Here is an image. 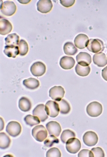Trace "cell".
I'll list each match as a JSON object with an SVG mask.
<instances>
[{
    "instance_id": "obj_1",
    "label": "cell",
    "mask_w": 107,
    "mask_h": 157,
    "mask_svg": "<svg viewBox=\"0 0 107 157\" xmlns=\"http://www.w3.org/2000/svg\"><path fill=\"white\" fill-rule=\"evenodd\" d=\"M86 48L90 52L95 53L102 52L105 49V46L102 41L98 39H90Z\"/></svg>"
},
{
    "instance_id": "obj_2",
    "label": "cell",
    "mask_w": 107,
    "mask_h": 157,
    "mask_svg": "<svg viewBox=\"0 0 107 157\" xmlns=\"http://www.w3.org/2000/svg\"><path fill=\"white\" fill-rule=\"evenodd\" d=\"M102 105L98 102H92L88 105L86 111L88 115L92 117H96L102 113Z\"/></svg>"
},
{
    "instance_id": "obj_3",
    "label": "cell",
    "mask_w": 107,
    "mask_h": 157,
    "mask_svg": "<svg viewBox=\"0 0 107 157\" xmlns=\"http://www.w3.org/2000/svg\"><path fill=\"white\" fill-rule=\"evenodd\" d=\"M32 135L33 138L37 142H42L47 137V130L44 126L39 125L34 127L32 131Z\"/></svg>"
},
{
    "instance_id": "obj_4",
    "label": "cell",
    "mask_w": 107,
    "mask_h": 157,
    "mask_svg": "<svg viewBox=\"0 0 107 157\" xmlns=\"http://www.w3.org/2000/svg\"><path fill=\"white\" fill-rule=\"evenodd\" d=\"M1 11L4 15L7 16H11L15 13L17 7L15 3L12 1H5L3 3L1 1Z\"/></svg>"
},
{
    "instance_id": "obj_5",
    "label": "cell",
    "mask_w": 107,
    "mask_h": 157,
    "mask_svg": "<svg viewBox=\"0 0 107 157\" xmlns=\"http://www.w3.org/2000/svg\"><path fill=\"white\" fill-rule=\"evenodd\" d=\"M45 110L48 116L52 118L56 117L59 113V105L55 101H49L46 103Z\"/></svg>"
},
{
    "instance_id": "obj_6",
    "label": "cell",
    "mask_w": 107,
    "mask_h": 157,
    "mask_svg": "<svg viewBox=\"0 0 107 157\" xmlns=\"http://www.w3.org/2000/svg\"><path fill=\"white\" fill-rule=\"evenodd\" d=\"M81 143L80 140L75 137L68 140L66 143V150L72 154H75L79 152L81 148Z\"/></svg>"
},
{
    "instance_id": "obj_7",
    "label": "cell",
    "mask_w": 107,
    "mask_h": 157,
    "mask_svg": "<svg viewBox=\"0 0 107 157\" xmlns=\"http://www.w3.org/2000/svg\"><path fill=\"white\" fill-rule=\"evenodd\" d=\"M6 131L9 135L13 137H16L21 133L22 127L18 122L11 121L7 125Z\"/></svg>"
},
{
    "instance_id": "obj_8",
    "label": "cell",
    "mask_w": 107,
    "mask_h": 157,
    "mask_svg": "<svg viewBox=\"0 0 107 157\" xmlns=\"http://www.w3.org/2000/svg\"><path fill=\"white\" fill-rule=\"evenodd\" d=\"M65 90L62 86H54L50 88L49 92L50 98L55 101H60L63 98Z\"/></svg>"
},
{
    "instance_id": "obj_9",
    "label": "cell",
    "mask_w": 107,
    "mask_h": 157,
    "mask_svg": "<svg viewBox=\"0 0 107 157\" xmlns=\"http://www.w3.org/2000/svg\"><path fill=\"white\" fill-rule=\"evenodd\" d=\"M83 142L88 146H95L98 142V136L93 131L86 132L83 136Z\"/></svg>"
},
{
    "instance_id": "obj_10",
    "label": "cell",
    "mask_w": 107,
    "mask_h": 157,
    "mask_svg": "<svg viewBox=\"0 0 107 157\" xmlns=\"http://www.w3.org/2000/svg\"><path fill=\"white\" fill-rule=\"evenodd\" d=\"M31 73L35 76H41L46 73V66L45 63L41 61H37L31 66Z\"/></svg>"
},
{
    "instance_id": "obj_11",
    "label": "cell",
    "mask_w": 107,
    "mask_h": 157,
    "mask_svg": "<svg viewBox=\"0 0 107 157\" xmlns=\"http://www.w3.org/2000/svg\"><path fill=\"white\" fill-rule=\"evenodd\" d=\"M47 130L50 135L59 137L61 132V127L59 123L56 121H50L46 124Z\"/></svg>"
},
{
    "instance_id": "obj_12",
    "label": "cell",
    "mask_w": 107,
    "mask_h": 157,
    "mask_svg": "<svg viewBox=\"0 0 107 157\" xmlns=\"http://www.w3.org/2000/svg\"><path fill=\"white\" fill-rule=\"evenodd\" d=\"M33 116H37L41 122H44L48 119V116L45 110V106L43 104L37 105L33 110Z\"/></svg>"
},
{
    "instance_id": "obj_13",
    "label": "cell",
    "mask_w": 107,
    "mask_h": 157,
    "mask_svg": "<svg viewBox=\"0 0 107 157\" xmlns=\"http://www.w3.org/2000/svg\"><path fill=\"white\" fill-rule=\"evenodd\" d=\"M52 7V3L50 0H40L37 3V10L42 13H49Z\"/></svg>"
},
{
    "instance_id": "obj_14",
    "label": "cell",
    "mask_w": 107,
    "mask_h": 157,
    "mask_svg": "<svg viewBox=\"0 0 107 157\" xmlns=\"http://www.w3.org/2000/svg\"><path fill=\"white\" fill-rule=\"evenodd\" d=\"M89 41L87 36L83 33L77 35L74 40V45L77 48L84 49L87 47Z\"/></svg>"
},
{
    "instance_id": "obj_15",
    "label": "cell",
    "mask_w": 107,
    "mask_h": 157,
    "mask_svg": "<svg viewBox=\"0 0 107 157\" xmlns=\"http://www.w3.org/2000/svg\"><path fill=\"white\" fill-rule=\"evenodd\" d=\"M76 60L78 64L83 66H89L92 62V58L87 53L81 52L76 57Z\"/></svg>"
},
{
    "instance_id": "obj_16",
    "label": "cell",
    "mask_w": 107,
    "mask_h": 157,
    "mask_svg": "<svg viewBox=\"0 0 107 157\" xmlns=\"http://www.w3.org/2000/svg\"><path fill=\"white\" fill-rule=\"evenodd\" d=\"M12 30V25L8 20L1 18L0 19V34L6 35Z\"/></svg>"
},
{
    "instance_id": "obj_17",
    "label": "cell",
    "mask_w": 107,
    "mask_h": 157,
    "mask_svg": "<svg viewBox=\"0 0 107 157\" xmlns=\"http://www.w3.org/2000/svg\"><path fill=\"white\" fill-rule=\"evenodd\" d=\"M93 63L100 67H102L107 65V57L104 53H96L93 57Z\"/></svg>"
},
{
    "instance_id": "obj_18",
    "label": "cell",
    "mask_w": 107,
    "mask_h": 157,
    "mask_svg": "<svg viewBox=\"0 0 107 157\" xmlns=\"http://www.w3.org/2000/svg\"><path fill=\"white\" fill-rule=\"evenodd\" d=\"M59 65L64 70H70L75 65V60L72 57L64 56L60 60Z\"/></svg>"
},
{
    "instance_id": "obj_19",
    "label": "cell",
    "mask_w": 107,
    "mask_h": 157,
    "mask_svg": "<svg viewBox=\"0 0 107 157\" xmlns=\"http://www.w3.org/2000/svg\"><path fill=\"white\" fill-rule=\"evenodd\" d=\"M20 41V37L16 33L10 34L5 38V45L8 46H18Z\"/></svg>"
},
{
    "instance_id": "obj_20",
    "label": "cell",
    "mask_w": 107,
    "mask_h": 157,
    "mask_svg": "<svg viewBox=\"0 0 107 157\" xmlns=\"http://www.w3.org/2000/svg\"><path fill=\"white\" fill-rule=\"evenodd\" d=\"M18 106L20 110L24 112H27L31 110L32 108V103L29 98L25 97H22L20 98L18 103Z\"/></svg>"
},
{
    "instance_id": "obj_21",
    "label": "cell",
    "mask_w": 107,
    "mask_h": 157,
    "mask_svg": "<svg viewBox=\"0 0 107 157\" xmlns=\"http://www.w3.org/2000/svg\"><path fill=\"white\" fill-rule=\"evenodd\" d=\"M23 85L29 90H35L40 86V82L36 78H30L24 80Z\"/></svg>"
},
{
    "instance_id": "obj_22",
    "label": "cell",
    "mask_w": 107,
    "mask_h": 157,
    "mask_svg": "<svg viewBox=\"0 0 107 157\" xmlns=\"http://www.w3.org/2000/svg\"><path fill=\"white\" fill-rule=\"evenodd\" d=\"M4 53L5 55L9 58H15L17 55H20V50L18 46H5Z\"/></svg>"
},
{
    "instance_id": "obj_23",
    "label": "cell",
    "mask_w": 107,
    "mask_h": 157,
    "mask_svg": "<svg viewBox=\"0 0 107 157\" xmlns=\"http://www.w3.org/2000/svg\"><path fill=\"white\" fill-rule=\"evenodd\" d=\"M63 50L64 53L68 56H73L78 52L76 47L71 42H67L64 44Z\"/></svg>"
},
{
    "instance_id": "obj_24",
    "label": "cell",
    "mask_w": 107,
    "mask_h": 157,
    "mask_svg": "<svg viewBox=\"0 0 107 157\" xmlns=\"http://www.w3.org/2000/svg\"><path fill=\"white\" fill-rule=\"evenodd\" d=\"M11 143V140L9 136L5 132L0 133V148L1 149H7Z\"/></svg>"
},
{
    "instance_id": "obj_25",
    "label": "cell",
    "mask_w": 107,
    "mask_h": 157,
    "mask_svg": "<svg viewBox=\"0 0 107 157\" xmlns=\"http://www.w3.org/2000/svg\"><path fill=\"white\" fill-rule=\"evenodd\" d=\"M75 70L77 74L79 76H87L88 75L90 74L91 68L89 66H83L78 63L76 66Z\"/></svg>"
},
{
    "instance_id": "obj_26",
    "label": "cell",
    "mask_w": 107,
    "mask_h": 157,
    "mask_svg": "<svg viewBox=\"0 0 107 157\" xmlns=\"http://www.w3.org/2000/svg\"><path fill=\"white\" fill-rule=\"evenodd\" d=\"M57 103L59 105V111L62 114H68L71 110V107L69 103L64 99H62L58 101Z\"/></svg>"
},
{
    "instance_id": "obj_27",
    "label": "cell",
    "mask_w": 107,
    "mask_h": 157,
    "mask_svg": "<svg viewBox=\"0 0 107 157\" xmlns=\"http://www.w3.org/2000/svg\"><path fill=\"white\" fill-rule=\"evenodd\" d=\"M24 121L26 124L30 127H33L36 125L39 124L40 123V120L37 116L28 115L24 118Z\"/></svg>"
},
{
    "instance_id": "obj_28",
    "label": "cell",
    "mask_w": 107,
    "mask_h": 157,
    "mask_svg": "<svg viewBox=\"0 0 107 157\" xmlns=\"http://www.w3.org/2000/svg\"><path fill=\"white\" fill-rule=\"evenodd\" d=\"M18 46L20 50V55L21 56H24L27 55V53L29 51V46H28L27 43L25 40L24 39L20 40V43Z\"/></svg>"
},
{
    "instance_id": "obj_29",
    "label": "cell",
    "mask_w": 107,
    "mask_h": 157,
    "mask_svg": "<svg viewBox=\"0 0 107 157\" xmlns=\"http://www.w3.org/2000/svg\"><path fill=\"white\" fill-rule=\"evenodd\" d=\"M76 137L74 132L70 130H66L63 131L61 136V140L63 143H66L68 140Z\"/></svg>"
},
{
    "instance_id": "obj_30",
    "label": "cell",
    "mask_w": 107,
    "mask_h": 157,
    "mask_svg": "<svg viewBox=\"0 0 107 157\" xmlns=\"http://www.w3.org/2000/svg\"><path fill=\"white\" fill-rule=\"evenodd\" d=\"M58 143H59V140L57 138V137L54 135L49 136L44 142L45 145L47 147H50L53 146L54 144Z\"/></svg>"
},
{
    "instance_id": "obj_31",
    "label": "cell",
    "mask_w": 107,
    "mask_h": 157,
    "mask_svg": "<svg viewBox=\"0 0 107 157\" xmlns=\"http://www.w3.org/2000/svg\"><path fill=\"white\" fill-rule=\"evenodd\" d=\"M46 157H61V153L59 148L56 147H52L50 148L46 153Z\"/></svg>"
},
{
    "instance_id": "obj_32",
    "label": "cell",
    "mask_w": 107,
    "mask_h": 157,
    "mask_svg": "<svg viewBox=\"0 0 107 157\" xmlns=\"http://www.w3.org/2000/svg\"><path fill=\"white\" fill-rule=\"evenodd\" d=\"M93 155L94 157H105V154L104 151L102 148L100 147H94L91 150Z\"/></svg>"
},
{
    "instance_id": "obj_33",
    "label": "cell",
    "mask_w": 107,
    "mask_h": 157,
    "mask_svg": "<svg viewBox=\"0 0 107 157\" xmlns=\"http://www.w3.org/2000/svg\"><path fill=\"white\" fill-rule=\"evenodd\" d=\"M78 157H94V155H93V153H92L91 151L84 149V150H82L79 152L78 155Z\"/></svg>"
},
{
    "instance_id": "obj_34",
    "label": "cell",
    "mask_w": 107,
    "mask_h": 157,
    "mask_svg": "<svg viewBox=\"0 0 107 157\" xmlns=\"http://www.w3.org/2000/svg\"><path fill=\"white\" fill-rule=\"evenodd\" d=\"M75 3L74 0H61L60 3L61 4L63 7L69 8L71 7L74 5Z\"/></svg>"
},
{
    "instance_id": "obj_35",
    "label": "cell",
    "mask_w": 107,
    "mask_h": 157,
    "mask_svg": "<svg viewBox=\"0 0 107 157\" xmlns=\"http://www.w3.org/2000/svg\"><path fill=\"white\" fill-rule=\"evenodd\" d=\"M102 76L105 80L107 81V66L102 70Z\"/></svg>"
}]
</instances>
